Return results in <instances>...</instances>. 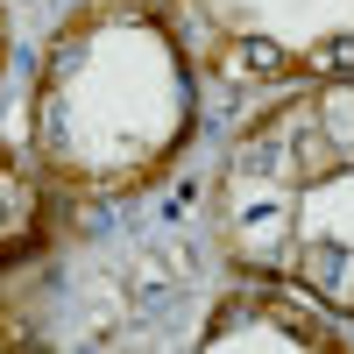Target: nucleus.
Instances as JSON below:
<instances>
[{
    "mask_svg": "<svg viewBox=\"0 0 354 354\" xmlns=\"http://www.w3.org/2000/svg\"><path fill=\"white\" fill-rule=\"evenodd\" d=\"M198 135V64L163 0H78L50 28L28 149L71 198H135Z\"/></svg>",
    "mask_w": 354,
    "mask_h": 354,
    "instance_id": "1",
    "label": "nucleus"
},
{
    "mask_svg": "<svg viewBox=\"0 0 354 354\" xmlns=\"http://www.w3.org/2000/svg\"><path fill=\"white\" fill-rule=\"evenodd\" d=\"M213 248L234 277L290 283L354 319V78L290 85L227 142Z\"/></svg>",
    "mask_w": 354,
    "mask_h": 354,
    "instance_id": "2",
    "label": "nucleus"
},
{
    "mask_svg": "<svg viewBox=\"0 0 354 354\" xmlns=\"http://www.w3.org/2000/svg\"><path fill=\"white\" fill-rule=\"evenodd\" d=\"M192 64L227 85L354 78V0H163Z\"/></svg>",
    "mask_w": 354,
    "mask_h": 354,
    "instance_id": "3",
    "label": "nucleus"
},
{
    "mask_svg": "<svg viewBox=\"0 0 354 354\" xmlns=\"http://www.w3.org/2000/svg\"><path fill=\"white\" fill-rule=\"evenodd\" d=\"M198 354H340L347 333L333 326L326 305H312L305 290L290 283H248V290H227L205 319V333L192 340Z\"/></svg>",
    "mask_w": 354,
    "mask_h": 354,
    "instance_id": "4",
    "label": "nucleus"
},
{
    "mask_svg": "<svg viewBox=\"0 0 354 354\" xmlns=\"http://www.w3.org/2000/svg\"><path fill=\"white\" fill-rule=\"evenodd\" d=\"M57 220H64V192L43 177L36 156L0 142V277L43 255L57 241Z\"/></svg>",
    "mask_w": 354,
    "mask_h": 354,
    "instance_id": "5",
    "label": "nucleus"
},
{
    "mask_svg": "<svg viewBox=\"0 0 354 354\" xmlns=\"http://www.w3.org/2000/svg\"><path fill=\"white\" fill-rule=\"evenodd\" d=\"M8 43L15 36H8V8H0V78H8Z\"/></svg>",
    "mask_w": 354,
    "mask_h": 354,
    "instance_id": "6",
    "label": "nucleus"
}]
</instances>
